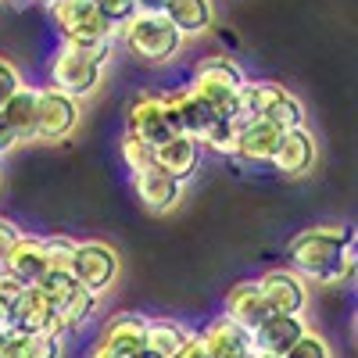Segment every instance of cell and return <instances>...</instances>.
Returning <instances> with one entry per match:
<instances>
[{
	"label": "cell",
	"instance_id": "cell-1",
	"mask_svg": "<svg viewBox=\"0 0 358 358\" xmlns=\"http://www.w3.org/2000/svg\"><path fill=\"white\" fill-rule=\"evenodd\" d=\"M287 258L305 283L344 287L355 276V229L348 222L308 226L287 244Z\"/></svg>",
	"mask_w": 358,
	"mask_h": 358
},
{
	"label": "cell",
	"instance_id": "cell-2",
	"mask_svg": "<svg viewBox=\"0 0 358 358\" xmlns=\"http://www.w3.org/2000/svg\"><path fill=\"white\" fill-rule=\"evenodd\" d=\"M111 57V47H57L50 57V90L65 94L72 101H86L97 94L104 79V65Z\"/></svg>",
	"mask_w": 358,
	"mask_h": 358
},
{
	"label": "cell",
	"instance_id": "cell-3",
	"mask_svg": "<svg viewBox=\"0 0 358 358\" xmlns=\"http://www.w3.org/2000/svg\"><path fill=\"white\" fill-rule=\"evenodd\" d=\"M244 69L233 62V57L226 54H212V57H204V62L194 69L190 76V94L201 97L208 108H215L219 118H241V111H236V94H241V86H244ZM244 122V118H241Z\"/></svg>",
	"mask_w": 358,
	"mask_h": 358
},
{
	"label": "cell",
	"instance_id": "cell-4",
	"mask_svg": "<svg viewBox=\"0 0 358 358\" xmlns=\"http://www.w3.org/2000/svg\"><path fill=\"white\" fill-rule=\"evenodd\" d=\"M122 43L140 57V62H151V65H169L172 57L183 50V36L179 29L155 11H136L122 29H118Z\"/></svg>",
	"mask_w": 358,
	"mask_h": 358
},
{
	"label": "cell",
	"instance_id": "cell-5",
	"mask_svg": "<svg viewBox=\"0 0 358 358\" xmlns=\"http://www.w3.org/2000/svg\"><path fill=\"white\" fill-rule=\"evenodd\" d=\"M50 22L65 47H111L118 29H111L94 0H57L50 8Z\"/></svg>",
	"mask_w": 358,
	"mask_h": 358
},
{
	"label": "cell",
	"instance_id": "cell-6",
	"mask_svg": "<svg viewBox=\"0 0 358 358\" xmlns=\"http://www.w3.org/2000/svg\"><path fill=\"white\" fill-rule=\"evenodd\" d=\"M36 287L50 297L54 315H57V322H62L65 334L86 326L90 319L97 315V308H101V297L90 294L86 287H79V283L72 280V273H47Z\"/></svg>",
	"mask_w": 358,
	"mask_h": 358
},
{
	"label": "cell",
	"instance_id": "cell-7",
	"mask_svg": "<svg viewBox=\"0 0 358 358\" xmlns=\"http://www.w3.org/2000/svg\"><path fill=\"white\" fill-rule=\"evenodd\" d=\"M118 273H122V258L108 241H79L76 244V258H72V280L79 287H86L90 294L104 297Z\"/></svg>",
	"mask_w": 358,
	"mask_h": 358
},
{
	"label": "cell",
	"instance_id": "cell-8",
	"mask_svg": "<svg viewBox=\"0 0 358 358\" xmlns=\"http://www.w3.org/2000/svg\"><path fill=\"white\" fill-rule=\"evenodd\" d=\"M79 101L57 94L50 86L36 90V143H65L79 129Z\"/></svg>",
	"mask_w": 358,
	"mask_h": 358
},
{
	"label": "cell",
	"instance_id": "cell-9",
	"mask_svg": "<svg viewBox=\"0 0 358 358\" xmlns=\"http://www.w3.org/2000/svg\"><path fill=\"white\" fill-rule=\"evenodd\" d=\"M262 301L268 315H305L308 305V283L294 273V268H268L258 276Z\"/></svg>",
	"mask_w": 358,
	"mask_h": 358
},
{
	"label": "cell",
	"instance_id": "cell-10",
	"mask_svg": "<svg viewBox=\"0 0 358 358\" xmlns=\"http://www.w3.org/2000/svg\"><path fill=\"white\" fill-rule=\"evenodd\" d=\"M126 133L140 136L143 143H165L176 129H172V118H169V108H165V94H151V90H143V94L133 97L129 111H126Z\"/></svg>",
	"mask_w": 358,
	"mask_h": 358
},
{
	"label": "cell",
	"instance_id": "cell-11",
	"mask_svg": "<svg viewBox=\"0 0 358 358\" xmlns=\"http://www.w3.org/2000/svg\"><path fill=\"white\" fill-rule=\"evenodd\" d=\"M11 330H22V334H50V337H65L62 322L54 315V305L50 297L40 290V287H25L22 297L11 305Z\"/></svg>",
	"mask_w": 358,
	"mask_h": 358
},
{
	"label": "cell",
	"instance_id": "cell-12",
	"mask_svg": "<svg viewBox=\"0 0 358 358\" xmlns=\"http://www.w3.org/2000/svg\"><path fill=\"white\" fill-rule=\"evenodd\" d=\"M143 334H147V315L118 312L104 322L97 348H104L111 358H140L143 355Z\"/></svg>",
	"mask_w": 358,
	"mask_h": 358
},
{
	"label": "cell",
	"instance_id": "cell-13",
	"mask_svg": "<svg viewBox=\"0 0 358 358\" xmlns=\"http://www.w3.org/2000/svg\"><path fill=\"white\" fill-rule=\"evenodd\" d=\"M305 330H308V326H305L301 315H265L251 330V351L283 358L297 341H301Z\"/></svg>",
	"mask_w": 358,
	"mask_h": 358
},
{
	"label": "cell",
	"instance_id": "cell-14",
	"mask_svg": "<svg viewBox=\"0 0 358 358\" xmlns=\"http://www.w3.org/2000/svg\"><path fill=\"white\" fill-rule=\"evenodd\" d=\"M165 108H169V118H172V129L197 140V143L219 118L215 108H208L201 97L190 94V90H172V94H165Z\"/></svg>",
	"mask_w": 358,
	"mask_h": 358
},
{
	"label": "cell",
	"instance_id": "cell-15",
	"mask_svg": "<svg viewBox=\"0 0 358 358\" xmlns=\"http://www.w3.org/2000/svg\"><path fill=\"white\" fill-rule=\"evenodd\" d=\"M133 194H136V201L147 208V212L165 215V212H172V208L179 204V197H183V183H176V179L165 176L158 165H151L147 172L133 176Z\"/></svg>",
	"mask_w": 358,
	"mask_h": 358
},
{
	"label": "cell",
	"instance_id": "cell-16",
	"mask_svg": "<svg viewBox=\"0 0 358 358\" xmlns=\"http://www.w3.org/2000/svg\"><path fill=\"white\" fill-rule=\"evenodd\" d=\"M197 337H201V348L208 358H248L251 355V334L241 330L226 315H215Z\"/></svg>",
	"mask_w": 358,
	"mask_h": 358
},
{
	"label": "cell",
	"instance_id": "cell-17",
	"mask_svg": "<svg viewBox=\"0 0 358 358\" xmlns=\"http://www.w3.org/2000/svg\"><path fill=\"white\" fill-rule=\"evenodd\" d=\"M315 158H319V147H315V136L308 126L301 129H290L280 136V147H276V158H273V169L283 172V176H305L315 169Z\"/></svg>",
	"mask_w": 358,
	"mask_h": 358
},
{
	"label": "cell",
	"instance_id": "cell-18",
	"mask_svg": "<svg viewBox=\"0 0 358 358\" xmlns=\"http://www.w3.org/2000/svg\"><path fill=\"white\" fill-rule=\"evenodd\" d=\"M197 162H201V143L183 136V133H172L165 143L155 147V165L172 176L176 183H187V179L197 172Z\"/></svg>",
	"mask_w": 358,
	"mask_h": 358
},
{
	"label": "cell",
	"instance_id": "cell-19",
	"mask_svg": "<svg viewBox=\"0 0 358 358\" xmlns=\"http://www.w3.org/2000/svg\"><path fill=\"white\" fill-rule=\"evenodd\" d=\"M222 315L233 319L241 330H255V326L268 315L265 301H262V290H258V280H241L226 290V305H222Z\"/></svg>",
	"mask_w": 358,
	"mask_h": 358
},
{
	"label": "cell",
	"instance_id": "cell-20",
	"mask_svg": "<svg viewBox=\"0 0 358 358\" xmlns=\"http://www.w3.org/2000/svg\"><path fill=\"white\" fill-rule=\"evenodd\" d=\"M4 273H11L18 283L25 287H36L47 276V258H43V236H29L22 233L18 244L11 248L8 262H4Z\"/></svg>",
	"mask_w": 358,
	"mask_h": 358
},
{
	"label": "cell",
	"instance_id": "cell-21",
	"mask_svg": "<svg viewBox=\"0 0 358 358\" xmlns=\"http://www.w3.org/2000/svg\"><path fill=\"white\" fill-rule=\"evenodd\" d=\"M280 129L255 118V122H244L241 129V143H236V158L255 162V165H273L276 158V147H280Z\"/></svg>",
	"mask_w": 358,
	"mask_h": 358
},
{
	"label": "cell",
	"instance_id": "cell-22",
	"mask_svg": "<svg viewBox=\"0 0 358 358\" xmlns=\"http://www.w3.org/2000/svg\"><path fill=\"white\" fill-rule=\"evenodd\" d=\"M165 18L179 29V36H201L215 25V4L212 0H169Z\"/></svg>",
	"mask_w": 358,
	"mask_h": 358
},
{
	"label": "cell",
	"instance_id": "cell-23",
	"mask_svg": "<svg viewBox=\"0 0 358 358\" xmlns=\"http://www.w3.org/2000/svg\"><path fill=\"white\" fill-rule=\"evenodd\" d=\"M36 90L40 86H18L15 97L0 108L4 122L15 129L22 143H36Z\"/></svg>",
	"mask_w": 358,
	"mask_h": 358
},
{
	"label": "cell",
	"instance_id": "cell-24",
	"mask_svg": "<svg viewBox=\"0 0 358 358\" xmlns=\"http://www.w3.org/2000/svg\"><path fill=\"white\" fill-rule=\"evenodd\" d=\"M287 94V86L280 83H268V79H248L241 86V94H236V111H241L244 122H255V118H265L268 108H273L280 97Z\"/></svg>",
	"mask_w": 358,
	"mask_h": 358
},
{
	"label": "cell",
	"instance_id": "cell-25",
	"mask_svg": "<svg viewBox=\"0 0 358 358\" xmlns=\"http://www.w3.org/2000/svg\"><path fill=\"white\" fill-rule=\"evenodd\" d=\"M190 330L176 319H147V334H143V348L155 358H172L179 348L187 344Z\"/></svg>",
	"mask_w": 358,
	"mask_h": 358
},
{
	"label": "cell",
	"instance_id": "cell-26",
	"mask_svg": "<svg viewBox=\"0 0 358 358\" xmlns=\"http://www.w3.org/2000/svg\"><path fill=\"white\" fill-rule=\"evenodd\" d=\"M241 129H244L241 118H215L212 129L201 136V147H208V151H215V155H222V158H236Z\"/></svg>",
	"mask_w": 358,
	"mask_h": 358
},
{
	"label": "cell",
	"instance_id": "cell-27",
	"mask_svg": "<svg viewBox=\"0 0 358 358\" xmlns=\"http://www.w3.org/2000/svg\"><path fill=\"white\" fill-rule=\"evenodd\" d=\"M262 122H268V126H276L280 133H290V129H301L305 126V104L301 101H297L294 94H290V90H287V94L273 104V108H268V115L262 118Z\"/></svg>",
	"mask_w": 358,
	"mask_h": 358
},
{
	"label": "cell",
	"instance_id": "cell-28",
	"mask_svg": "<svg viewBox=\"0 0 358 358\" xmlns=\"http://www.w3.org/2000/svg\"><path fill=\"white\" fill-rule=\"evenodd\" d=\"M72 236H43V258H47V273H72V258H76Z\"/></svg>",
	"mask_w": 358,
	"mask_h": 358
},
{
	"label": "cell",
	"instance_id": "cell-29",
	"mask_svg": "<svg viewBox=\"0 0 358 358\" xmlns=\"http://www.w3.org/2000/svg\"><path fill=\"white\" fill-rule=\"evenodd\" d=\"M122 162H126V169L136 176V172H147L155 165V147L151 143H143L140 136H133V133H126L122 136Z\"/></svg>",
	"mask_w": 358,
	"mask_h": 358
},
{
	"label": "cell",
	"instance_id": "cell-30",
	"mask_svg": "<svg viewBox=\"0 0 358 358\" xmlns=\"http://www.w3.org/2000/svg\"><path fill=\"white\" fill-rule=\"evenodd\" d=\"M18 358H62V337H50V334H22Z\"/></svg>",
	"mask_w": 358,
	"mask_h": 358
},
{
	"label": "cell",
	"instance_id": "cell-31",
	"mask_svg": "<svg viewBox=\"0 0 358 358\" xmlns=\"http://www.w3.org/2000/svg\"><path fill=\"white\" fill-rule=\"evenodd\" d=\"M97 4V11H101V18L111 25V29H122L140 8H136V0H94Z\"/></svg>",
	"mask_w": 358,
	"mask_h": 358
},
{
	"label": "cell",
	"instance_id": "cell-32",
	"mask_svg": "<svg viewBox=\"0 0 358 358\" xmlns=\"http://www.w3.org/2000/svg\"><path fill=\"white\" fill-rule=\"evenodd\" d=\"M283 358H334V355H330V344H326L319 334L305 330V334H301V341H297Z\"/></svg>",
	"mask_w": 358,
	"mask_h": 358
},
{
	"label": "cell",
	"instance_id": "cell-33",
	"mask_svg": "<svg viewBox=\"0 0 358 358\" xmlns=\"http://www.w3.org/2000/svg\"><path fill=\"white\" fill-rule=\"evenodd\" d=\"M18 86H25L18 65L11 62V57H0V108H4V104L15 97V90H18Z\"/></svg>",
	"mask_w": 358,
	"mask_h": 358
},
{
	"label": "cell",
	"instance_id": "cell-34",
	"mask_svg": "<svg viewBox=\"0 0 358 358\" xmlns=\"http://www.w3.org/2000/svg\"><path fill=\"white\" fill-rule=\"evenodd\" d=\"M22 290H25V283H18L11 273L0 268V308H8V315H11V305L22 297Z\"/></svg>",
	"mask_w": 358,
	"mask_h": 358
},
{
	"label": "cell",
	"instance_id": "cell-35",
	"mask_svg": "<svg viewBox=\"0 0 358 358\" xmlns=\"http://www.w3.org/2000/svg\"><path fill=\"white\" fill-rule=\"evenodd\" d=\"M18 236H22V226H15L11 219H0V268H4L11 248L18 244Z\"/></svg>",
	"mask_w": 358,
	"mask_h": 358
},
{
	"label": "cell",
	"instance_id": "cell-36",
	"mask_svg": "<svg viewBox=\"0 0 358 358\" xmlns=\"http://www.w3.org/2000/svg\"><path fill=\"white\" fill-rule=\"evenodd\" d=\"M15 147H22V140H18V136H15V129L4 122V115H0V158L11 155Z\"/></svg>",
	"mask_w": 358,
	"mask_h": 358
},
{
	"label": "cell",
	"instance_id": "cell-37",
	"mask_svg": "<svg viewBox=\"0 0 358 358\" xmlns=\"http://www.w3.org/2000/svg\"><path fill=\"white\" fill-rule=\"evenodd\" d=\"M172 358H208V355H204V348H201V337H197V334H190V337H187V344L179 348Z\"/></svg>",
	"mask_w": 358,
	"mask_h": 358
},
{
	"label": "cell",
	"instance_id": "cell-38",
	"mask_svg": "<svg viewBox=\"0 0 358 358\" xmlns=\"http://www.w3.org/2000/svg\"><path fill=\"white\" fill-rule=\"evenodd\" d=\"M136 8H140V11H155V15H165L169 0H136Z\"/></svg>",
	"mask_w": 358,
	"mask_h": 358
},
{
	"label": "cell",
	"instance_id": "cell-39",
	"mask_svg": "<svg viewBox=\"0 0 358 358\" xmlns=\"http://www.w3.org/2000/svg\"><path fill=\"white\" fill-rule=\"evenodd\" d=\"M90 358H111V355H108L104 348H94V351H90Z\"/></svg>",
	"mask_w": 358,
	"mask_h": 358
},
{
	"label": "cell",
	"instance_id": "cell-40",
	"mask_svg": "<svg viewBox=\"0 0 358 358\" xmlns=\"http://www.w3.org/2000/svg\"><path fill=\"white\" fill-rule=\"evenodd\" d=\"M36 4H43V8H47V11H50V8H54V4H57V0H36Z\"/></svg>",
	"mask_w": 358,
	"mask_h": 358
},
{
	"label": "cell",
	"instance_id": "cell-41",
	"mask_svg": "<svg viewBox=\"0 0 358 358\" xmlns=\"http://www.w3.org/2000/svg\"><path fill=\"white\" fill-rule=\"evenodd\" d=\"M248 358H273V355H258V351H251V355H248Z\"/></svg>",
	"mask_w": 358,
	"mask_h": 358
},
{
	"label": "cell",
	"instance_id": "cell-42",
	"mask_svg": "<svg viewBox=\"0 0 358 358\" xmlns=\"http://www.w3.org/2000/svg\"><path fill=\"white\" fill-rule=\"evenodd\" d=\"M140 358H155V355H151V351H147V348H143V355H140Z\"/></svg>",
	"mask_w": 358,
	"mask_h": 358
},
{
	"label": "cell",
	"instance_id": "cell-43",
	"mask_svg": "<svg viewBox=\"0 0 358 358\" xmlns=\"http://www.w3.org/2000/svg\"><path fill=\"white\" fill-rule=\"evenodd\" d=\"M0 4H8V0H0Z\"/></svg>",
	"mask_w": 358,
	"mask_h": 358
}]
</instances>
